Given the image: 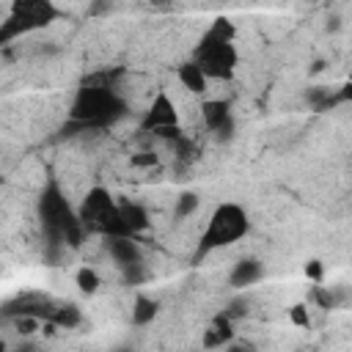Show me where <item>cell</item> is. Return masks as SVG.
Listing matches in <instances>:
<instances>
[{
	"label": "cell",
	"instance_id": "obj_2",
	"mask_svg": "<svg viewBox=\"0 0 352 352\" xmlns=\"http://www.w3.org/2000/svg\"><path fill=\"white\" fill-rule=\"evenodd\" d=\"M127 105L116 97L113 88H83L77 91L72 110H69V121H80L88 129L94 127H105L110 121H116L118 116H124Z\"/></svg>",
	"mask_w": 352,
	"mask_h": 352
},
{
	"label": "cell",
	"instance_id": "obj_25",
	"mask_svg": "<svg viewBox=\"0 0 352 352\" xmlns=\"http://www.w3.org/2000/svg\"><path fill=\"white\" fill-rule=\"evenodd\" d=\"M132 165H138V168L157 165V154H154V151H140V154H132Z\"/></svg>",
	"mask_w": 352,
	"mask_h": 352
},
{
	"label": "cell",
	"instance_id": "obj_11",
	"mask_svg": "<svg viewBox=\"0 0 352 352\" xmlns=\"http://www.w3.org/2000/svg\"><path fill=\"white\" fill-rule=\"evenodd\" d=\"M118 215H121V223L127 226V231L135 237L138 231H146L149 229V212L140 207V204H132V201H124L118 204Z\"/></svg>",
	"mask_w": 352,
	"mask_h": 352
},
{
	"label": "cell",
	"instance_id": "obj_33",
	"mask_svg": "<svg viewBox=\"0 0 352 352\" xmlns=\"http://www.w3.org/2000/svg\"><path fill=\"white\" fill-rule=\"evenodd\" d=\"M116 352H129V349H116Z\"/></svg>",
	"mask_w": 352,
	"mask_h": 352
},
{
	"label": "cell",
	"instance_id": "obj_12",
	"mask_svg": "<svg viewBox=\"0 0 352 352\" xmlns=\"http://www.w3.org/2000/svg\"><path fill=\"white\" fill-rule=\"evenodd\" d=\"M28 31H36V25H34L31 20H25L23 14H12L6 23H0V47L9 45V42H14L17 36H23V34H28Z\"/></svg>",
	"mask_w": 352,
	"mask_h": 352
},
{
	"label": "cell",
	"instance_id": "obj_28",
	"mask_svg": "<svg viewBox=\"0 0 352 352\" xmlns=\"http://www.w3.org/2000/svg\"><path fill=\"white\" fill-rule=\"evenodd\" d=\"M305 275H308L311 281H322V275H325L322 262H308V264H305Z\"/></svg>",
	"mask_w": 352,
	"mask_h": 352
},
{
	"label": "cell",
	"instance_id": "obj_17",
	"mask_svg": "<svg viewBox=\"0 0 352 352\" xmlns=\"http://www.w3.org/2000/svg\"><path fill=\"white\" fill-rule=\"evenodd\" d=\"M77 286H80V292H86V294H94L97 289H99V275L91 270V267H83V270H77Z\"/></svg>",
	"mask_w": 352,
	"mask_h": 352
},
{
	"label": "cell",
	"instance_id": "obj_16",
	"mask_svg": "<svg viewBox=\"0 0 352 352\" xmlns=\"http://www.w3.org/2000/svg\"><path fill=\"white\" fill-rule=\"evenodd\" d=\"M199 204H201V199H199V193H182L179 199H176V210H173V215L176 218H190L196 210H199Z\"/></svg>",
	"mask_w": 352,
	"mask_h": 352
},
{
	"label": "cell",
	"instance_id": "obj_20",
	"mask_svg": "<svg viewBox=\"0 0 352 352\" xmlns=\"http://www.w3.org/2000/svg\"><path fill=\"white\" fill-rule=\"evenodd\" d=\"M289 319L297 325V327H308L311 325V316H308V305L305 303H297L289 308Z\"/></svg>",
	"mask_w": 352,
	"mask_h": 352
},
{
	"label": "cell",
	"instance_id": "obj_13",
	"mask_svg": "<svg viewBox=\"0 0 352 352\" xmlns=\"http://www.w3.org/2000/svg\"><path fill=\"white\" fill-rule=\"evenodd\" d=\"M179 80H182V86L188 91H196V94L207 91V77H204V72L199 69L196 61H188V64L179 66Z\"/></svg>",
	"mask_w": 352,
	"mask_h": 352
},
{
	"label": "cell",
	"instance_id": "obj_15",
	"mask_svg": "<svg viewBox=\"0 0 352 352\" xmlns=\"http://www.w3.org/2000/svg\"><path fill=\"white\" fill-rule=\"evenodd\" d=\"M50 322L55 325V327H64V330H72V327H77L80 322H83V314H80V308L77 305H55V311H53V316H50Z\"/></svg>",
	"mask_w": 352,
	"mask_h": 352
},
{
	"label": "cell",
	"instance_id": "obj_10",
	"mask_svg": "<svg viewBox=\"0 0 352 352\" xmlns=\"http://www.w3.org/2000/svg\"><path fill=\"white\" fill-rule=\"evenodd\" d=\"M201 116H204V124L212 132H218L223 124L231 121V105L226 99H210V102L201 105Z\"/></svg>",
	"mask_w": 352,
	"mask_h": 352
},
{
	"label": "cell",
	"instance_id": "obj_30",
	"mask_svg": "<svg viewBox=\"0 0 352 352\" xmlns=\"http://www.w3.org/2000/svg\"><path fill=\"white\" fill-rule=\"evenodd\" d=\"M14 352H36V349H34V347H28V344H25V347H17V349H14Z\"/></svg>",
	"mask_w": 352,
	"mask_h": 352
},
{
	"label": "cell",
	"instance_id": "obj_19",
	"mask_svg": "<svg viewBox=\"0 0 352 352\" xmlns=\"http://www.w3.org/2000/svg\"><path fill=\"white\" fill-rule=\"evenodd\" d=\"M210 327L221 336V341H223V344H229V341H231V336H234V330H231V319H226L223 314H218V316L212 319V325H210Z\"/></svg>",
	"mask_w": 352,
	"mask_h": 352
},
{
	"label": "cell",
	"instance_id": "obj_3",
	"mask_svg": "<svg viewBox=\"0 0 352 352\" xmlns=\"http://www.w3.org/2000/svg\"><path fill=\"white\" fill-rule=\"evenodd\" d=\"M248 229H251V221H248V215H245L242 207H237V204H221L212 212L210 226H207V231H204V237L199 242V256H207L215 248H226V245L237 242L240 237L248 234Z\"/></svg>",
	"mask_w": 352,
	"mask_h": 352
},
{
	"label": "cell",
	"instance_id": "obj_4",
	"mask_svg": "<svg viewBox=\"0 0 352 352\" xmlns=\"http://www.w3.org/2000/svg\"><path fill=\"white\" fill-rule=\"evenodd\" d=\"M196 64L207 80H231L237 66V50L231 42H218L204 34L196 47Z\"/></svg>",
	"mask_w": 352,
	"mask_h": 352
},
{
	"label": "cell",
	"instance_id": "obj_6",
	"mask_svg": "<svg viewBox=\"0 0 352 352\" xmlns=\"http://www.w3.org/2000/svg\"><path fill=\"white\" fill-rule=\"evenodd\" d=\"M113 204H116V201L110 199V193H108L105 188H91V190L86 193V199H83V204H80L77 221L83 223V229H91V231H94L97 221H99Z\"/></svg>",
	"mask_w": 352,
	"mask_h": 352
},
{
	"label": "cell",
	"instance_id": "obj_5",
	"mask_svg": "<svg viewBox=\"0 0 352 352\" xmlns=\"http://www.w3.org/2000/svg\"><path fill=\"white\" fill-rule=\"evenodd\" d=\"M179 124V113H176V105L171 102V97L165 91H160L151 102V108L146 110L143 121H140V129L143 132H151V129H160V127H176Z\"/></svg>",
	"mask_w": 352,
	"mask_h": 352
},
{
	"label": "cell",
	"instance_id": "obj_22",
	"mask_svg": "<svg viewBox=\"0 0 352 352\" xmlns=\"http://www.w3.org/2000/svg\"><path fill=\"white\" fill-rule=\"evenodd\" d=\"M124 270V281L127 284H132V286H138V284H143L146 281V270H143V262L140 264H129V267H121Z\"/></svg>",
	"mask_w": 352,
	"mask_h": 352
},
{
	"label": "cell",
	"instance_id": "obj_14",
	"mask_svg": "<svg viewBox=\"0 0 352 352\" xmlns=\"http://www.w3.org/2000/svg\"><path fill=\"white\" fill-rule=\"evenodd\" d=\"M157 311H160L157 300H151V297H146V294H138V297H135V305H132V322H135L138 327H143V325L154 322Z\"/></svg>",
	"mask_w": 352,
	"mask_h": 352
},
{
	"label": "cell",
	"instance_id": "obj_29",
	"mask_svg": "<svg viewBox=\"0 0 352 352\" xmlns=\"http://www.w3.org/2000/svg\"><path fill=\"white\" fill-rule=\"evenodd\" d=\"M215 135H218V140H223V143H229V140L234 138V118H231L229 124H223V127H221V129H218Z\"/></svg>",
	"mask_w": 352,
	"mask_h": 352
},
{
	"label": "cell",
	"instance_id": "obj_8",
	"mask_svg": "<svg viewBox=\"0 0 352 352\" xmlns=\"http://www.w3.org/2000/svg\"><path fill=\"white\" fill-rule=\"evenodd\" d=\"M108 251H110V256L121 267H129V264H140L143 262V251L135 242V237H110L108 240Z\"/></svg>",
	"mask_w": 352,
	"mask_h": 352
},
{
	"label": "cell",
	"instance_id": "obj_23",
	"mask_svg": "<svg viewBox=\"0 0 352 352\" xmlns=\"http://www.w3.org/2000/svg\"><path fill=\"white\" fill-rule=\"evenodd\" d=\"M311 297L316 300V305H319V308H333V303H336V297H333V292H327L325 286H314V292H311Z\"/></svg>",
	"mask_w": 352,
	"mask_h": 352
},
{
	"label": "cell",
	"instance_id": "obj_18",
	"mask_svg": "<svg viewBox=\"0 0 352 352\" xmlns=\"http://www.w3.org/2000/svg\"><path fill=\"white\" fill-rule=\"evenodd\" d=\"M207 36H212V39H218V42H231L234 39V28H231V23L229 20H215L212 23V28L207 31Z\"/></svg>",
	"mask_w": 352,
	"mask_h": 352
},
{
	"label": "cell",
	"instance_id": "obj_27",
	"mask_svg": "<svg viewBox=\"0 0 352 352\" xmlns=\"http://www.w3.org/2000/svg\"><path fill=\"white\" fill-rule=\"evenodd\" d=\"M215 347H223V341L212 327H207L204 330V349H215Z\"/></svg>",
	"mask_w": 352,
	"mask_h": 352
},
{
	"label": "cell",
	"instance_id": "obj_32",
	"mask_svg": "<svg viewBox=\"0 0 352 352\" xmlns=\"http://www.w3.org/2000/svg\"><path fill=\"white\" fill-rule=\"evenodd\" d=\"M0 352H9V347H6V341L0 338Z\"/></svg>",
	"mask_w": 352,
	"mask_h": 352
},
{
	"label": "cell",
	"instance_id": "obj_24",
	"mask_svg": "<svg viewBox=\"0 0 352 352\" xmlns=\"http://www.w3.org/2000/svg\"><path fill=\"white\" fill-rule=\"evenodd\" d=\"M151 135H154V138H162V140L176 143V140L182 138V129H179V124H176V127H160V129H151Z\"/></svg>",
	"mask_w": 352,
	"mask_h": 352
},
{
	"label": "cell",
	"instance_id": "obj_31",
	"mask_svg": "<svg viewBox=\"0 0 352 352\" xmlns=\"http://www.w3.org/2000/svg\"><path fill=\"white\" fill-rule=\"evenodd\" d=\"M229 352H251V349H245V347H229Z\"/></svg>",
	"mask_w": 352,
	"mask_h": 352
},
{
	"label": "cell",
	"instance_id": "obj_1",
	"mask_svg": "<svg viewBox=\"0 0 352 352\" xmlns=\"http://www.w3.org/2000/svg\"><path fill=\"white\" fill-rule=\"evenodd\" d=\"M39 215H42V226H45V234L53 248H58V245L80 248L83 245L86 229L77 221V215L72 212V207L64 199V193L58 190V185L45 188L42 201H39Z\"/></svg>",
	"mask_w": 352,
	"mask_h": 352
},
{
	"label": "cell",
	"instance_id": "obj_21",
	"mask_svg": "<svg viewBox=\"0 0 352 352\" xmlns=\"http://www.w3.org/2000/svg\"><path fill=\"white\" fill-rule=\"evenodd\" d=\"M39 322L42 319H36V316H17L14 319V327H17L20 336H34L39 330Z\"/></svg>",
	"mask_w": 352,
	"mask_h": 352
},
{
	"label": "cell",
	"instance_id": "obj_9",
	"mask_svg": "<svg viewBox=\"0 0 352 352\" xmlns=\"http://www.w3.org/2000/svg\"><path fill=\"white\" fill-rule=\"evenodd\" d=\"M262 275H264L262 262H256V259H242V262L234 264V270H231V275H229V284L237 286V289H242V286L256 284Z\"/></svg>",
	"mask_w": 352,
	"mask_h": 352
},
{
	"label": "cell",
	"instance_id": "obj_26",
	"mask_svg": "<svg viewBox=\"0 0 352 352\" xmlns=\"http://www.w3.org/2000/svg\"><path fill=\"white\" fill-rule=\"evenodd\" d=\"M245 311H248V308H245V303H242V300H234V303L229 305V311H221V314H223L226 319H237V316H242Z\"/></svg>",
	"mask_w": 352,
	"mask_h": 352
},
{
	"label": "cell",
	"instance_id": "obj_7",
	"mask_svg": "<svg viewBox=\"0 0 352 352\" xmlns=\"http://www.w3.org/2000/svg\"><path fill=\"white\" fill-rule=\"evenodd\" d=\"M12 14H23L36 28H45L58 17V9L50 3V0H17L12 6Z\"/></svg>",
	"mask_w": 352,
	"mask_h": 352
}]
</instances>
